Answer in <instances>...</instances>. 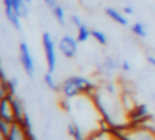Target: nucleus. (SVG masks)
<instances>
[{
  "label": "nucleus",
  "mask_w": 155,
  "mask_h": 140,
  "mask_svg": "<svg viewBox=\"0 0 155 140\" xmlns=\"http://www.w3.org/2000/svg\"><path fill=\"white\" fill-rule=\"evenodd\" d=\"M6 96H8V98H9V101H11L12 111H14V116H15V122H21V120H23V117H25V114H26L23 102H21L15 95H12V93H8Z\"/></svg>",
  "instance_id": "nucleus-8"
},
{
  "label": "nucleus",
  "mask_w": 155,
  "mask_h": 140,
  "mask_svg": "<svg viewBox=\"0 0 155 140\" xmlns=\"http://www.w3.org/2000/svg\"><path fill=\"white\" fill-rule=\"evenodd\" d=\"M78 38H73L71 35H64L59 43H58V47L61 50V53L65 56V58H73L76 53H78Z\"/></svg>",
  "instance_id": "nucleus-4"
},
{
  "label": "nucleus",
  "mask_w": 155,
  "mask_h": 140,
  "mask_svg": "<svg viewBox=\"0 0 155 140\" xmlns=\"http://www.w3.org/2000/svg\"><path fill=\"white\" fill-rule=\"evenodd\" d=\"M0 119H3V120H6L9 123H14L15 122L12 105H11V101H9L8 96H3L2 101H0Z\"/></svg>",
  "instance_id": "nucleus-6"
},
{
  "label": "nucleus",
  "mask_w": 155,
  "mask_h": 140,
  "mask_svg": "<svg viewBox=\"0 0 155 140\" xmlns=\"http://www.w3.org/2000/svg\"><path fill=\"white\" fill-rule=\"evenodd\" d=\"M43 2H44V3H46V5L50 8V9H53V8L58 5V3H56V0H43Z\"/></svg>",
  "instance_id": "nucleus-23"
},
{
  "label": "nucleus",
  "mask_w": 155,
  "mask_h": 140,
  "mask_svg": "<svg viewBox=\"0 0 155 140\" xmlns=\"http://www.w3.org/2000/svg\"><path fill=\"white\" fill-rule=\"evenodd\" d=\"M59 92L62 93L64 98H68V99H74V98L79 96V95H82L81 88L78 87V84L74 82L73 76L67 78V79L61 84V90H59Z\"/></svg>",
  "instance_id": "nucleus-5"
},
{
  "label": "nucleus",
  "mask_w": 155,
  "mask_h": 140,
  "mask_svg": "<svg viewBox=\"0 0 155 140\" xmlns=\"http://www.w3.org/2000/svg\"><path fill=\"white\" fill-rule=\"evenodd\" d=\"M90 37H91V31L88 29V26H87V25H84V23H82L79 28H78V35H76L78 41H79V43H85Z\"/></svg>",
  "instance_id": "nucleus-13"
},
{
  "label": "nucleus",
  "mask_w": 155,
  "mask_h": 140,
  "mask_svg": "<svg viewBox=\"0 0 155 140\" xmlns=\"http://www.w3.org/2000/svg\"><path fill=\"white\" fill-rule=\"evenodd\" d=\"M2 81H6V87H8V92H9V93H12V95H15V92H17V84H18L17 78H11V79H6V76H2Z\"/></svg>",
  "instance_id": "nucleus-18"
},
{
  "label": "nucleus",
  "mask_w": 155,
  "mask_h": 140,
  "mask_svg": "<svg viewBox=\"0 0 155 140\" xmlns=\"http://www.w3.org/2000/svg\"><path fill=\"white\" fill-rule=\"evenodd\" d=\"M91 37L99 43V44H107L108 43V40H107V35L102 32V31H97V29H94V31H91Z\"/></svg>",
  "instance_id": "nucleus-19"
},
{
  "label": "nucleus",
  "mask_w": 155,
  "mask_h": 140,
  "mask_svg": "<svg viewBox=\"0 0 155 140\" xmlns=\"http://www.w3.org/2000/svg\"><path fill=\"white\" fill-rule=\"evenodd\" d=\"M131 31L134 32V35H137V37H140V38H144V37L147 35L146 28H144L143 23H134V25L131 26Z\"/></svg>",
  "instance_id": "nucleus-17"
},
{
  "label": "nucleus",
  "mask_w": 155,
  "mask_h": 140,
  "mask_svg": "<svg viewBox=\"0 0 155 140\" xmlns=\"http://www.w3.org/2000/svg\"><path fill=\"white\" fill-rule=\"evenodd\" d=\"M71 23H73L76 28H79V26L82 25V20H81L79 17H78V15H71Z\"/></svg>",
  "instance_id": "nucleus-22"
},
{
  "label": "nucleus",
  "mask_w": 155,
  "mask_h": 140,
  "mask_svg": "<svg viewBox=\"0 0 155 140\" xmlns=\"http://www.w3.org/2000/svg\"><path fill=\"white\" fill-rule=\"evenodd\" d=\"M43 49H44V56H46V64H47V72H55L56 68V49L53 38L49 32L43 34Z\"/></svg>",
  "instance_id": "nucleus-1"
},
{
  "label": "nucleus",
  "mask_w": 155,
  "mask_h": 140,
  "mask_svg": "<svg viewBox=\"0 0 155 140\" xmlns=\"http://www.w3.org/2000/svg\"><path fill=\"white\" fill-rule=\"evenodd\" d=\"M122 70H125V72H129L131 70V64L128 61H122Z\"/></svg>",
  "instance_id": "nucleus-24"
},
{
  "label": "nucleus",
  "mask_w": 155,
  "mask_h": 140,
  "mask_svg": "<svg viewBox=\"0 0 155 140\" xmlns=\"http://www.w3.org/2000/svg\"><path fill=\"white\" fill-rule=\"evenodd\" d=\"M123 12L129 15V14H132V12H134V9H132L131 6H125V8H123Z\"/></svg>",
  "instance_id": "nucleus-25"
},
{
  "label": "nucleus",
  "mask_w": 155,
  "mask_h": 140,
  "mask_svg": "<svg viewBox=\"0 0 155 140\" xmlns=\"http://www.w3.org/2000/svg\"><path fill=\"white\" fill-rule=\"evenodd\" d=\"M6 140H28L26 132H25V129H23L21 123L14 122V123L11 125V131H9V134H8Z\"/></svg>",
  "instance_id": "nucleus-9"
},
{
  "label": "nucleus",
  "mask_w": 155,
  "mask_h": 140,
  "mask_svg": "<svg viewBox=\"0 0 155 140\" xmlns=\"http://www.w3.org/2000/svg\"><path fill=\"white\" fill-rule=\"evenodd\" d=\"M3 5H5V14H6V18L8 22L15 28V29H21V23H20V14L12 8L11 5V0H3Z\"/></svg>",
  "instance_id": "nucleus-7"
},
{
  "label": "nucleus",
  "mask_w": 155,
  "mask_h": 140,
  "mask_svg": "<svg viewBox=\"0 0 155 140\" xmlns=\"http://www.w3.org/2000/svg\"><path fill=\"white\" fill-rule=\"evenodd\" d=\"M52 12H53L55 18L58 20V23L62 26V25L65 23V12H64V8H62L61 5H56V6L52 9Z\"/></svg>",
  "instance_id": "nucleus-16"
},
{
  "label": "nucleus",
  "mask_w": 155,
  "mask_h": 140,
  "mask_svg": "<svg viewBox=\"0 0 155 140\" xmlns=\"http://www.w3.org/2000/svg\"><path fill=\"white\" fill-rule=\"evenodd\" d=\"M67 131H68V134H70V137H71L73 140H87V137H85L84 131H82L79 126H78L76 123H73V122H70V123H68Z\"/></svg>",
  "instance_id": "nucleus-11"
},
{
  "label": "nucleus",
  "mask_w": 155,
  "mask_h": 140,
  "mask_svg": "<svg viewBox=\"0 0 155 140\" xmlns=\"http://www.w3.org/2000/svg\"><path fill=\"white\" fill-rule=\"evenodd\" d=\"M11 125L12 123H9V122H6L3 119H0V132H2V138H6L8 137V134L11 131Z\"/></svg>",
  "instance_id": "nucleus-20"
},
{
  "label": "nucleus",
  "mask_w": 155,
  "mask_h": 140,
  "mask_svg": "<svg viewBox=\"0 0 155 140\" xmlns=\"http://www.w3.org/2000/svg\"><path fill=\"white\" fill-rule=\"evenodd\" d=\"M20 62L25 68L26 75L32 76L35 73V62H34V58L31 55V50H29V46L26 41L20 43Z\"/></svg>",
  "instance_id": "nucleus-3"
},
{
  "label": "nucleus",
  "mask_w": 155,
  "mask_h": 140,
  "mask_svg": "<svg viewBox=\"0 0 155 140\" xmlns=\"http://www.w3.org/2000/svg\"><path fill=\"white\" fill-rule=\"evenodd\" d=\"M102 67L107 70V72H113V70H116V68H119V67H122V62H119L116 58H107L105 61H104V64H102Z\"/></svg>",
  "instance_id": "nucleus-14"
},
{
  "label": "nucleus",
  "mask_w": 155,
  "mask_h": 140,
  "mask_svg": "<svg viewBox=\"0 0 155 140\" xmlns=\"http://www.w3.org/2000/svg\"><path fill=\"white\" fill-rule=\"evenodd\" d=\"M70 101H71V99H68V98H62V99L59 101V105H61V107H62V110H64V111H67V113H68V111H70V108H71Z\"/></svg>",
  "instance_id": "nucleus-21"
},
{
  "label": "nucleus",
  "mask_w": 155,
  "mask_h": 140,
  "mask_svg": "<svg viewBox=\"0 0 155 140\" xmlns=\"http://www.w3.org/2000/svg\"><path fill=\"white\" fill-rule=\"evenodd\" d=\"M26 2H28V3H29V5H31V3H32V0H26Z\"/></svg>",
  "instance_id": "nucleus-27"
},
{
  "label": "nucleus",
  "mask_w": 155,
  "mask_h": 140,
  "mask_svg": "<svg viewBox=\"0 0 155 140\" xmlns=\"http://www.w3.org/2000/svg\"><path fill=\"white\" fill-rule=\"evenodd\" d=\"M105 14H107L111 20H114L116 23H119V25H122V26H126V25H128L126 17H125L120 11H117V9H114V8H107V9H105Z\"/></svg>",
  "instance_id": "nucleus-10"
},
{
  "label": "nucleus",
  "mask_w": 155,
  "mask_h": 140,
  "mask_svg": "<svg viewBox=\"0 0 155 140\" xmlns=\"http://www.w3.org/2000/svg\"><path fill=\"white\" fill-rule=\"evenodd\" d=\"M128 125L134 126V125H143L147 120H150V114L149 110L144 104H135L129 111H128Z\"/></svg>",
  "instance_id": "nucleus-2"
},
{
  "label": "nucleus",
  "mask_w": 155,
  "mask_h": 140,
  "mask_svg": "<svg viewBox=\"0 0 155 140\" xmlns=\"http://www.w3.org/2000/svg\"><path fill=\"white\" fill-rule=\"evenodd\" d=\"M147 62L155 67V56H150V55H149V56H147Z\"/></svg>",
  "instance_id": "nucleus-26"
},
{
  "label": "nucleus",
  "mask_w": 155,
  "mask_h": 140,
  "mask_svg": "<svg viewBox=\"0 0 155 140\" xmlns=\"http://www.w3.org/2000/svg\"><path fill=\"white\" fill-rule=\"evenodd\" d=\"M11 5L12 8L20 14V17H28L29 14V3L26 2V0H11Z\"/></svg>",
  "instance_id": "nucleus-12"
},
{
  "label": "nucleus",
  "mask_w": 155,
  "mask_h": 140,
  "mask_svg": "<svg viewBox=\"0 0 155 140\" xmlns=\"http://www.w3.org/2000/svg\"><path fill=\"white\" fill-rule=\"evenodd\" d=\"M44 82H46V85H47L50 90H53V92H59V90H61V85H58V84L55 82L52 72H47V73L44 75Z\"/></svg>",
  "instance_id": "nucleus-15"
}]
</instances>
